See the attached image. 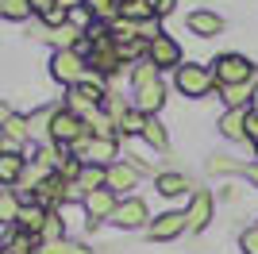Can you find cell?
<instances>
[{"instance_id":"obj_6","label":"cell","mask_w":258,"mask_h":254,"mask_svg":"<svg viewBox=\"0 0 258 254\" xmlns=\"http://www.w3.org/2000/svg\"><path fill=\"white\" fill-rule=\"evenodd\" d=\"M147 58H151L158 70H170V66H173V70H181V46H177L170 35H158V39L147 46Z\"/></svg>"},{"instance_id":"obj_26","label":"cell","mask_w":258,"mask_h":254,"mask_svg":"<svg viewBox=\"0 0 258 254\" xmlns=\"http://www.w3.org/2000/svg\"><path fill=\"white\" fill-rule=\"evenodd\" d=\"M227 100V108H247L250 104V85H231V89H220Z\"/></svg>"},{"instance_id":"obj_41","label":"cell","mask_w":258,"mask_h":254,"mask_svg":"<svg viewBox=\"0 0 258 254\" xmlns=\"http://www.w3.org/2000/svg\"><path fill=\"white\" fill-rule=\"evenodd\" d=\"M254 154H258V143H254Z\"/></svg>"},{"instance_id":"obj_13","label":"cell","mask_w":258,"mask_h":254,"mask_svg":"<svg viewBox=\"0 0 258 254\" xmlns=\"http://www.w3.org/2000/svg\"><path fill=\"white\" fill-rule=\"evenodd\" d=\"M162 104H166V85H162V81L147 85V89H135V104H131V108H139L143 116H154Z\"/></svg>"},{"instance_id":"obj_31","label":"cell","mask_w":258,"mask_h":254,"mask_svg":"<svg viewBox=\"0 0 258 254\" xmlns=\"http://www.w3.org/2000/svg\"><path fill=\"white\" fill-rule=\"evenodd\" d=\"M35 254H66V239H62V243H39Z\"/></svg>"},{"instance_id":"obj_35","label":"cell","mask_w":258,"mask_h":254,"mask_svg":"<svg viewBox=\"0 0 258 254\" xmlns=\"http://www.w3.org/2000/svg\"><path fill=\"white\" fill-rule=\"evenodd\" d=\"M66 254H93L85 243H66Z\"/></svg>"},{"instance_id":"obj_34","label":"cell","mask_w":258,"mask_h":254,"mask_svg":"<svg viewBox=\"0 0 258 254\" xmlns=\"http://www.w3.org/2000/svg\"><path fill=\"white\" fill-rule=\"evenodd\" d=\"M27 4H31V12H39V16H43V12H50L58 0H27Z\"/></svg>"},{"instance_id":"obj_25","label":"cell","mask_w":258,"mask_h":254,"mask_svg":"<svg viewBox=\"0 0 258 254\" xmlns=\"http://www.w3.org/2000/svg\"><path fill=\"white\" fill-rule=\"evenodd\" d=\"M143 139H147L154 150H166V147H170V135H166V127H162L158 119H147V127H143Z\"/></svg>"},{"instance_id":"obj_18","label":"cell","mask_w":258,"mask_h":254,"mask_svg":"<svg viewBox=\"0 0 258 254\" xmlns=\"http://www.w3.org/2000/svg\"><path fill=\"white\" fill-rule=\"evenodd\" d=\"M119 16L131 23H151L154 20V4L151 0H119Z\"/></svg>"},{"instance_id":"obj_42","label":"cell","mask_w":258,"mask_h":254,"mask_svg":"<svg viewBox=\"0 0 258 254\" xmlns=\"http://www.w3.org/2000/svg\"><path fill=\"white\" fill-rule=\"evenodd\" d=\"M254 85H258V74H254Z\"/></svg>"},{"instance_id":"obj_20","label":"cell","mask_w":258,"mask_h":254,"mask_svg":"<svg viewBox=\"0 0 258 254\" xmlns=\"http://www.w3.org/2000/svg\"><path fill=\"white\" fill-rule=\"evenodd\" d=\"M220 131L227 139H247V108H231L224 119H220Z\"/></svg>"},{"instance_id":"obj_9","label":"cell","mask_w":258,"mask_h":254,"mask_svg":"<svg viewBox=\"0 0 258 254\" xmlns=\"http://www.w3.org/2000/svg\"><path fill=\"white\" fill-rule=\"evenodd\" d=\"M147 220H151V212H147V201H143V197H127V201H119L116 216H112L116 227H143Z\"/></svg>"},{"instance_id":"obj_29","label":"cell","mask_w":258,"mask_h":254,"mask_svg":"<svg viewBox=\"0 0 258 254\" xmlns=\"http://www.w3.org/2000/svg\"><path fill=\"white\" fill-rule=\"evenodd\" d=\"M39 243H62V220L58 216H46V227H43V235H39Z\"/></svg>"},{"instance_id":"obj_33","label":"cell","mask_w":258,"mask_h":254,"mask_svg":"<svg viewBox=\"0 0 258 254\" xmlns=\"http://www.w3.org/2000/svg\"><path fill=\"white\" fill-rule=\"evenodd\" d=\"M151 4H154V16H170L177 0H151Z\"/></svg>"},{"instance_id":"obj_32","label":"cell","mask_w":258,"mask_h":254,"mask_svg":"<svg viewBox=\"0 0 258 254\" xmlns=\"http://www.w3.org/2000/svg\"><path fill=\"white\" fill-rule=\"evenodd\" d=\"M247 139H250V143H258V116L250 112V108H247Z\"/></svg>"},{"instance_id":"obj_38","label":"cell","mask_w":258,"mask_h":254,"mask_svg":"<svg viewBox=\"0 0 258 254\" xmlns=\"http://www.w3.org/2000/svg\"><path fill=\"white\" fill-rule=\"evenodd\" d=\"M8 119H12V108H8V104H0V127L8 123Z\"/></svg>"},{"instance_id":"obj_27","label":"cell","mask_w":258,"mask_h":254,"mask_svg":"<svg viewBox=\"0 0 258 254\" xmlns=\"http://www.w3.org/2000/svg\"><path fill=\"white\" fill-rule=\"evenodd\" d=\"M0 16H4V20H27V16H31V4H27V0H0Z\"/></svg>"},{"instance_id":"obj_16","label":"cell","mask_w":258,"mask_h":254,"mask_svg":"<svg viewBox=\"0 0 258 254\" xmlns=\"http://www.w3.org/2000/svg\"><path fill=\"white\" fill-rule=\"evenodd\" d=\"M31 135V127H27V119L23 116H12L8 123H4V150H16L20 154V147H23V139Z\"/></svg>"},{"instance_id":"obj_24","label":"cell","mask_w":258,"mask_h":254,"mask_svg":"<svg viewBox=\"0 0 258 254\" xmlns=\"http://www.w3.org/2000/svg\"><path fill=\"white\" fill-rule=\"evenodd\" d=\"M147 119H151V116H143L139 108H127V112H123V119H119V131H123V135H143Z\"/></svg>"},{"instance_id":"obj_3","label":"cell","mask_w":258,"mask_h":254,"mask_svg":"<svg viewBox=\"0 0 258 254\" xmlns=\"http://www.w3.org/2000/svg\"><path fill=\"white\" fill-rule=\"evenodd\" d=\"M50 74H54V81H62V85H81L89 77V62L81 58L77 50H54V58H50Z\"/></svg>"},{"instance_id":"obj_37","label":"cell","mask_w":258,"mask_h":254,"mask_svg":"<svg viewBox=\"0 0 258 254\" xmlns=\"http://www.w3.org/2000/svg\"><path fill=\"white\" fill-rule=\"evenodd\" d=\"M58 4H62L66 12H74V8H85V0H58Z\"/></svg>"},{"instance_id":"obj_22","label":"cell","mask_w":258,"mask_h":254,"mask_svg":"<svg viewBox=\"0 0 258 254\" xmlns=\"http://www.w3.org/2000/svg\"><path fill=\"white\" fill-rule=\"evenodd\" d=\"M20 197H16V193L12 189H0V223H16L20 220Z\"/></svg>"},{"instance_id":"obj_39","label":"cell","mask_w":258,"mask_h":254,"mask_svg":"<svg viewBox=\"0 0 258 254\" xmlns=\"http://www.w3.org/2000/svg\"><path fill=\"white\" fill-rule=\"evenodd\" d=\"M247 177H250V181L258 185V162H254V166H247Z\"/></svg>"},{"instance_id":"obj_7","label":"cell","mask_w":258,"mask_h":254,"mask_svg":"<svg viewBox=\"0 0 258 254\" xmlns=\"http://www.w3.org/2000/svg\"><path fill=\"white\" fill-rule=\"evenodd\" d=\"M212 193L208 189H197L193 193V201H189V208H185V223L193 227V231H205L208 227V220H212Z\"/></svg>"},{"instance_id":"obj_2","label":"cell","mask_w":258,"mask_h":254,"mask_svg":"<svg viewBox=\"0 0 258 254\" xmlns=\"http://www.w3.org/2000/svg\"><path fill=\"white\" fill-rule=\"evenodd\" d=\"M50 139L58 143V147H74V143L89 139V123L81 116H74L70 108H58L54 119H50Z\"/></svg>"},{"instance_id":"obj_4","label":"cell","mask_w":258,"mask_h":254,"mask_svg":"<svg viewBox=\"0 0 258 254\" xmlns=\"http://www.w3.org/2000/svg\"><path fill=\"white\" fill-rule=\"evenodd\" d=\"M177 89L185 96H208L216 89V77L208 66H181L177 70Z\"/></svg>"},{"instance_id":"obj_10","label":"cell","mask_w":258,"mask_h":254,"mask_svg":"<svg viewBox=\"0 0 258 254\" xmlns=\"http://www.w3.org/2000/svg\"><path fill=\"white\" fill-rule=\"evenodd\" d=\"M185 227H189V223H185V212H162L158 220L151 223V239L154 243H170V239H177Z\"/></svg>"},{"instance_id":"obj_19","label":"cell","mask_w":258,"mask_h":254,"mask_svg":"<svg viewBox=\"0 0 258 254\" xmlns=\"http://www.w3.org/2000/svg\"><path fill=\"white\" fill-rule=\"evenodd\" d=\"M154 81H162V70L151 58H139V62L131 66V85H135V89H147V85H154Z\"/></svg>"},{"instance_id":"obj_8","label":"cell","mask_w":258,"mask_h":254,"mask_svg":"<svg viewBox=\"0 0 258 254\" xmlns=\"http://www.w3.org/2000/svg\"><path fill=\"white\" fill-rule=\"evenodd\" d=\"M89 66L97 70L100 77H108V74H116L119 66V50H116V42L112 39H104V42H93V50H89Z\"/></svg>"},{"instance_id":"obj_17","label":"cell","mask_w":258,"mask_h":254,"mask_svg":"<svg viewBox=\"0 0 258 254\" xmlns=\"http://www.w3.org/2000/svg\"><path fill=\"white\" fill-rule=\"evenodd\" d=\"M154 185H158V193H166V197H181V193H197L193 181L185 177V173H158L154 177Z\"/></svg>"},{"instance_id":"obj_30","label":"cell","mask_w":258,"mask_h":254,"mask_svg":"<svg viewBox=\"0 0 258 254\" xmlns=\"http://www.w3.org/2000/svg\"><path fill=\"white\" fill-rule=\"evenodd\" d=\"M239 246H243V254H258V223L239 235Z\"/></svg>"},{"instance_id":"obj_15","label":"cell","mask_w":258,"mask_h":254,"mask_svg":"<svg viewBox=\"0 0 258 254\" xmlns=\"http://www.w3.org/2000/svg\"><path fill=\"white\" fill-rule=\"evenodd\" d=\"M23 173H27V162L16 150H0V185H16Z\"/></svg>"},{"instance_id":"obj_5","label":"cell","mask_w":258,"mask_h":254,"mask_svg":"<svg viewBox=\"0 0 258 254\" xmlns=\"http://www.w3.org/2000/svg\"><path fill=\"white\" fill-rule=\"evenodd\" d=\"M116 208H119V201H116V193H112V189H97V193H89V197H85L89 227H97L100 220H112V216H116Z\"/></svg>"},{"instance_id":"obj_21","label":"cell","mask_w":258,"mask_h":254,"mask_svg":"<svg viewBox=\"0 0 258 254\" xmlns=\"http://www.w3.org/2000/svg\"><path fill=\"white\" fill-rule=\"evenodd\" d=\"M104 177H108V169H104V166H85V169H81V177H77L74 185H77V189H81V193L89 197V193L104 189Z\"/></svg>"},{"instance_id":"obj_40","label":"cell","mask_w":258,"mask_h":254,"mask_svg":"<svg viewBox=\"0 0 258 254\" xmlns=\"http://www.w3.org/2000/svg\"><path fill=\"white\" fill-rule=\"evenodd\" d=\"M0 254H12V250H0Z\"/></svg>"},{"instance_id":"obj_36","label":"cell","mask_w":258,"mask_h":254,"mask_svg":"<svg viewBox=\"0 0 258 254\" xmlns=\"http://www.w3.org/2000/svg\"><path fill=\"white\" fill-rule=\"evenodd\" d=\"M247 108H250V112L258 116V85H250V104H247Z\"/></svg>"},{"instance_id":"obj_14","label":"cell","mask_w":258,"mask_h":254,"mask_svg":"<svg viewBox=\"0 0 258 254\" xmlns=\"http://www.w3.org/2000/svg\"><path fill=\"white\" fill-rule=\"evenodd\" d=\"M46 216H50V212H46L43 204H23V208H20V220H16V227L39 239V235H43V227H46Z\"/></svg>"},{"instance_id":"obj_11","label":"cell","mask_w":258,"mask_h":254,"mask_svg":"<svg viewBox=\"0 0 258 254\" xmlns=\"http://www.w3.org/2000/svg\"><path fill=\"white\" fill-rule=\"evenodd\" d=\"M185 27L193 35H201V39H216V35H224V16H216V12H193L185 20Z\"/></svg>"},{"instance_id":"obj_12","label":"cell","mask_w":258,"mask_h":254,"mask_svg":"<svg viewBox=\"0 0 258 254\" xmlns=\"http://www.w3.org/2000/svg\"><path fill=\"white\" fill-rule=\"evenodd\" d=\"M135 181H139V173H135L127 162H112V166H108V177H104V189H112L119 197V193L135 189Z\"/></svg>"},{"instance_id":"obj_1","label":"cell","mask_w":258,"mask_h":254,"mask_svg":"<svg viewBox=\"0 0 258 254\" xmlns=\"http://www.w3.org/2000/svg\"><path fill=\"white\" fill-rule=\"evenodd\" d=\"M212 77L220 89H231V85H250L254 81V66L243 54H220L212 58Z\"/></svg>"},{"instance_id":"obj_28","label":"cell","mask_w":258,"mask_h":254,"mask_svg":"<svg viewBox=\"0 0 258 254\" xmlns=\"http://www.w3.org/2000/svg\"><path fill=\"white\" fill-rule=\"evenodd\" d=\"M31 246H39V239H35V235L16 231V235H12V243L4 246V250H12V254H31Z\"/></svg>"},{"instance_id":"obj_23","label":"cell","mask_w":258,"mask_h":254,"mask_svg":"<svg viewBox=\"0 0 258 254\" xmlns=\"http://www.w3.org/2000/svg\"><path fill=\"white\" fill-rule=\"evenodd\" d=\"M85 8L97 16L100 23H112L119 20V0H85Z\"/></svg>"}]
</instances>
